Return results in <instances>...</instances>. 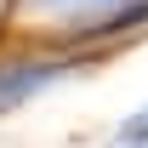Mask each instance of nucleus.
<instances>
[{
	"mask_svg": "<svg viewBox=\"0 0 148 148\" xmlns=\"http://www.w3.org/2000/svg\"><path fill=\"white\" fill-rule=\"evenodd\" d=\"M108 148H148V108H143V114H131L125 125L114 131V143H108Z\"/></svg>",
	"mask_w": 148,
	"mask_h": 148,
	"instance_id": "obj_3",
	"label": "nucleus"
},
{
	"mask_svg": "<svg viewBox=\"0 0 148 148\" xmlns=\"http://www.w3.org/2000/svg\"><path fill=\"white\" fill-rule=\"evenodd\" d=\"M34 17H114V12H125V0H23Z\"/></svg>",
	"mask_w": 148,
	"mask_h": 148,
	"instance_id": "obj_2",
	"label": "nucleus"
},
{
	"mask_svg": "<svg viewBox=\"0 0 148 148\" xmlns=\"http://www.w3.org/2000/svg\"><path fill=\"white\" fill-rule=\"evenodd\" d=\"M69 69H74L69 57H0V114L17 108V103H29L34 91H46Z\"/></svg>",
	"mask_w": 148,
	"mask_h": 148,
	"instance_id": "obj_1",
	"label": "nucleus"
}]
</instances>
